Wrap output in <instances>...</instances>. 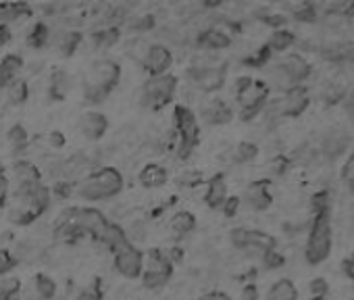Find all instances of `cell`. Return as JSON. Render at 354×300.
Instances as JSON below:
<instances>
[{"instance_id":"1","label":"cell","mask_w":354,"mask_h":300,"mask_svg":"<svg viewBox=\"0 0 354 300\" xmlns=\"http://www.w3.org/2000/svg\"><path fill=\"white\" fill-rule=\"evenodd\" d=\"M309 75L311 65L300 54H290L269 71V82L281 92H290L292 88L300 86Z\"/></svg>"},{"instance_id":"2","label":"cell","mask_w":354,"mask_h":300,"mask_svg":"<svg viewBox=\"0 0 354 300\" xmlns=\"http://www.w3.org/2000/svg\"><path fill=\"white\" fill-rule=\"evenodd\" d=\"M121 78V69L113 61H96L90 69V75L86 80V98L90 103H102L107 94L117 86Z\"/></svg>"},{"instance_id":"3","label":"cell","mask_w":354,"mask_h":300,"mask_svg":"<svg viewBox=\"0 0 354 300\" xmlns=\"http://www.w3.org/2000/svg\"><path fill=\"white\" fill-rule=\"evenodd\" d=\"M123 188V178L117 169L113 167H104L96 173H92L90 178H86L78 190V194L84 200H104V198H113L115 194H119Z\"/></svg>"},{"instance_id":"4","label":"cell","mask_w":354,"mask_h":300,"mask_svg":"<svg viewBox=\"0 0 354 300\" xmlns=\"http://www.w3.org/2000/svg\"><path fill=\"white\" fill-rule=\"evenodd\" d=\"M331 253V223H329V208L317 213L313 230L307 242V261L311 265L323 263Z\"/></svg>"},{"instance_id":"5","label":"cell","mask_w":354,"mask_h":300,"mask_svg":"<svg viewBox=\"0 0 354 300\" xmlns=\"http://www.w3.org/2000/svg\"><path fill=\"white\" fill-rule=\"evenodd\" d=\"M175 88H177V80L173 78V75H167V73L157 75V78H153L144 86L142 103H144L146 107H163L173 98Z\"/></svg>"},{"instance_id":"6","label":"cell","mask_w":354,"mask_h":300,"mask_svg":"<svg viewBox=\"0 0 354 300\" xmlns=\"http://www.w3.org/2000/svg\"><path fill=\"white\" fill-rule=\"evenodd\" d=\"M175 117H177V125H179V133H181L179 153H181V157H188L190 150L198 142V123H196L194 113L188 107H177L175 109Z\"/></svg>"},{"instance_id":"7","label":"cell","mask_w":354,"mask_h":300,"mask_svg":"<svg viewBox=\"0 0 354 300\" xmlns=\"http://www.w3.org/2000/svg\"><path fill=\"white\" fill-rule=\"evenodd\" d=\"M269 88L263 82H252L250 88H246L244 92L238 94V100L242 105V119L250 121L256 113H261L265 100H267Z\"/></svg>"},{"instance_id":"8","label":"cell","mask_w":354,"mask_h":300,"mask_svg":"<svg viewBox=\"0 0 354 300\" xmlns=\"http://www.w3.org/2000/svg\"><path fill=\"white\" fill-rule=\"evenodd\" d=\"M232 242L236 248H242V250H271L275 248V240L263 232H256V230H246V228H238L232 232Z\"/></svg>"},{"instance_id":"9","label":"cell","mask_w":354,"mask_h":300,"mask_svg":"<svg viewBox=\"0 0 354 300\" xmlns=\"http://www.w3.org/2000/svg\"><path fill=\"white\" fill-rule=\"evenodd\" d=\"M115 267L121 275L133 279V277L142 275V269H144V257H142L131 244H127L115 253Z\"/></svg>"},{"instance_id":"10","label":"cell","mask_w":354,"mask_h":300,"mask_svg":"<svg viewBox=\"0 0 354 300\" xmlns=\"http://www.w3.org/2000/svg\"><path fill=\"white\" fill-rule=\"evenodd\" d=\"M192 78L196 86L204 92H215L225 82V69L223 67H194Z\"/></svg>"},{"instance_id":"11","label":"cell","mask_w":354,"mask_h":300,"mask_svg":"<svg viewBox=\"0 0 354 300\" xmlns=\"http://www.w3.org/2000/svg\"><path fill=\"white\" fill-rule=\"evenodd\" d=\"M171 52L167 46L163 44H153L144 56V67L148 69V73L153 75V78H157V75H163L169 67H171Z\"/></svg>"},{"instance_id":"12","label":"cell","mask_w":354,"mask_h":300,"mask_svg":"<svg viewBox=\"0 0 354 300\" xmlns=\"http://www.w3.org/2000/svg\"><path fill=\"white\" fill-rule=\"evenodd\" d=\"M309 107V96H307V88L296 86L290 92H286V98L279 100V115H290V117H298L305 109Z\"/></svg>"},{"instance_id":"13","label":"cell","mask_w":354,"mask_h":300,"mask_svg":"<svg viewBox=\"0 0 354 300\" xmlns=\"http://www.w3.org/2000/svg\"><path fill=\"white\" fill-rule=\"evenodd\" d=\"M80 129L86 138L90 140H98L104 131H107V117L100 113H86L80 119Z\"/></svg>"},{"instance_id":"14","label":"cell","mask_w":354,"mask_h":300,"mask_svg":"<svg viewBox=\"0 0 354 300\" xmlns=\"http://www.w3.org/2000/svg\"><path fill=\"white\" fill-rule=\"evenodd\" d=\"M204 200L212 208L223 206V202L228 200V186H225V178L223 175H215L208 182V190H206Z\"/></svg>"},{"instance_id":"15","label":"cell","mask_w":354,"mask_h":300,"mask_svg":"<svg viewBox=\"0 0 354 300\" xmlns=\"http://www.w3.org/2000/svg\"><path fill=\"white\" fill-rule=\"evenodd\" d=\"M246 202L254 211H265L271 204V194L267 190V182H254L246 190Z\"/></svg>"},{"instance_id":"16","label":"cell","mask_w":354,"mask_h":300,"mask_svg":"<svg viewBox=\"0 0 354 300\" xmlns=\"http://www.w3.org/2000/svg\"><path fill=\"white\" fill-rule=\"evenodd\" d=\"M348 142H350V136H348L346 131L329 133V136L323 140V153H325V157H327V159L340 157V155L344 153V150H346Z\"/></svg>"},{"instance_id":"17","label":"cell","mask_w":354,"mask_h":300,"mask_svg":"<svg viewBox=\"0 0 354 300\" xmlns=\"http://www.w3.org/2000/svg\"><path fill=\"white\" fill-rule=\"evenodd\" d=\"M202 115H204V119L208 123H228V121H232V109L223 100H210L204 107Z\"/></svg>"},{"instance_id":"18","label":"cell","mask_w":354,"mask_h":300,"mask_svg":"<svg viewBox=\"0 0 354 300\" xmlns=\"http://www.w3.org/2000/svg\"><path fill=\"white\" fill-rule=\"evenodd\" d=\"M265 300H298V290L290 279H279L271 286Z\"/></svg>"},{"instance_id":"19","label":"cell","mask_w":354,"mask_h":300,"mask_svg":"<svg viewBox=\"0 0 354 300\" xmlns=\"http://www.w3.org/2000/svg\"><path fill=\"white\" fill-rule=\"evenodd\" d=\"M198 44H202L204 48L221 50V48H228L232 44V38L221 30H206L204 34H200Z\"/></svg>"},{"instance_id":"20","label":"cell","mask_w":354,"mask_h":300,"mask_svg":"<svg viewBox=\"0 0 354 300\" xmlns=\"http://www.w3.org/2000/svg\"><path fill=\"white\" fill-rule=\"evenodd\" d=\"M167 169L161 165H148L144 167V171L140 173V182L144 184L146 188H159L167 182Z\"/></svg>"},{"instance_id":"21","label":"cell","mask_w":354,"mask_h":300,"mask_svg":"<svg viewBox=\"0 0 354 300\" xmlns=\"http://www.w3.org/2000/svg\"><path fill=\"white\" fill-rule=\"evenodd\" d=\"M194 228H196V219H194L192 213L181 211V213H177V215L171 219V230H173L177 236H186V234H190Z\"/></svg>"},{"instance_id":"22","label":"cell","mask_w":354,"mask_h":300,"mask_svg":"<svg viewBox=\"0 0 354 300\" xmlns=\"http://www.w3.org/2000/svg\"><path fill=\"white\" fill-rule=\"evenodd\" d=\"M292 44H294V34L292 32H288V30H277L271 36L267 48L269 50H275V52H283V50H288Z\"/></svg>"},{"instance_id":"23","label":"cell","mask_w":354,"mask_h":300,"mask_svg":"<svg viewBox=\"0 0 354 300\" xmlns=\"http://www.w3.org/2000/svg\"><path fill=\"white\" fill-rule=\"evenodd\" d=\"M36 292H38V298H42V300H50V298L54 296V292H56V283H54V279H52V277H48V275H44V273H40V275L36 277Z\"/></svg>"},{"instance_id":"24","label":"cell","mask_w":354,"mask_h":300,"mask_svg":"<svg viewBox=\"0 0 354 300\" xmlns=\"http://www.w3.org/2000/svg\"><path fill=\"white\" fill-rule=\"evenodd\" d=\"M50 84H52V94H54L56 98H63V96L71 90V78H69V75H67L65 71H56V73L52 75Z\"/></svg>"},{"instance_id":"25","label":"cell","mask_w":354,"mask_h":300,"mask_svg":"<svg viewBox=\"0 0 354 300\" xmlns=\"http://www.w3.org/2000/svg\"><path fill=\"white\" fill-rule=\"evenodd\" d=\"M21 65H23V61L17 54H7L3 61H0V71H3L7 82H11L15 78V73L21 69Z\"/></svg>"},{"instance_id":"26","label":"cell","mask_w":354,"mask_h":300,"mask_svg":"<svg viewBox=\"0 0 354 300\" xmlns=\"http://www.w3.org/2000/svg\"><path fill=\"white\" fill-rule=\"evenodd\" d=\"M256 153H258V148H256L254 144L242 142V144H238L236 150H234V161H236V163H248V161H252V159L256 157Z\"/></svg>"},{"instance_id":"27","label":"cell","mask_w":354,"mask_h":300,"mask_svg":"<svg viewBox=\"0 0 354 300\" xmlns=\"http://www.w3.org/2000/svg\"><path fill=\"white\" fill-rule=\"evenodd\" d=\"M82 42V36L76 32H67L60 36L58 40V48L63 50V54H74V50L78 48V44Z\"/></svg>"},{"instance_id":"28","label":"cell","mask_w":354,"mask_h":300,"mask_svg":"<svg viewBox=\"0 0 354 300\" xmlns=\"http://www.w3.org/2000/svg\"><path fill=\"white\" fill-rule=\"evenodd\" d=\"M119 40V30L117 28H107L98 34H94V42L98 46H113Z\"/></svg>"},{"instance_id":"29","label":"cell","mask_w":354,"mask_h":300,"mask_svg":"<svg viewBox=\"0 0 354 300\" xmlns=\"http://www.w3.org/2000/svg\"><path fill=\"white\" fill-rule=\"evenodd\" d=\"M27 98V84L25 82H13L9 86V100L15 105H21Z\"/></svg>"},{"instance_id":"30","label":"cell","mask_w":354,"mask_h":300,"mask_svg":"<svg viewBox=\"0 0 354 300\" xmlns=\"http://www.w3.org/2000/svg\"><path fill=\"white\" fill-rule=\"evenodd\" d=\"M263 263H265L267 269H277V267L283 265V257L275 248H271V250H265L263 253Z\"/></svg>"},{"instance_id":"31","label":"cell","mask_w":354,"mask_h":300,"mask_svg":"<svg viewBox=\"0 0 354 300\" xmlns=\"http://www.w3.org/2000/svg\"><path fill=\"white\" fill-rule=\"evenodd\" d=\"M9 140H11V144H13L15 148H23L25 142H27V133H25V129H23L21 125H15V127L9 131Z\"/></svg>"},{"instance_id":"32","label":"cell","mask_w":354,"mask_h":300,"mask_svg":"<svg viewBox=\"0 0 354 300\" xmlns=\"http://www.w3.org/2000/svg\"><path fill=\"white\" fill-rule=\"evenodd\" d=\"M48 28L44 25V23H38L36 25V30H34V34H32V44L34 46H42V44H46L48 42Z\"/></svg>"},{"instance_id":"33","label":"cell","mask_w":354,"mask_h":300,"mask_svg":"<svg viewBox=\"0 0 354 300\" xmlns=\"http://www.w3.org/2000/svg\"><path fill=\"white\" fill-rule=\"evenodd\" d=\"M309 288H311V294H315V296H317L315 300H321V298L327 294V281H325V279H321V277L313 279V281L309 283Z\"/></svg>"},{"instance_id":"34","label":"cell","mask_w":354,"mask_h":300,"mask_svg":"<svg viewBox=\"0 0 354 300\" xmlns=\"http://www.w3.org/2000/svg\"><path fill=\"white\" fill-rule=\"evenodd\" d=\"M342 180H344L350 188H354V153H352V157L346 161V165H344V169H342Z\"/></svg>"},{"instance_id":"35","label":"cell","mask_w":354,"mask_h":300,"mask_svg":"<svg viewBox=\"0 0 354 300\" xmlns=\"http://www.w3.org/2000/svg\"><path fill=\"white\" fill-rule=\"evenodd\" d=\"M294 17L300 21H313L315 19V7L311 5H300L298 9H294Z\"/></svg>"},{"instance_id":"36","label":"cell","mask_w":354,"mask_h":300,"mask_svg":"<svg viewBox=\"0 0 354 300\" xmlns=\"http://www.w3.org/2000/svg\"><path fill=\"white\" fill-rule=\"evenodd\" d=\"M200 180H202V173H198V171H186V173L179 178V184H181V186H188V188H194V186L200 184Z\"/></svg>"},{"instance_id":"37","label":"cell","mask_w":354,"mask_h":300,"mask_svg":"<svg viewBox=\"0 0 354 300\" xmlns=\"http://www.w3.org/2000/svg\"><path fill=\"white\" fill-rule=\"evenodd\" d=\"M313 206H315V211H317V213L327 211V208H329V194H327V192H319V194H315V196H313Z\"/></svg>"},{"instance_id":"38","label":"cell","mask_w":354,"mask_h":300,"mask_svg":"<svg viewBox=\"0 0 354 300\" xmlns=\"http://www.w3.org/2000/svg\"><path fill=\"white\" fill-rule=\"evenodd\" d=\"M13 265H15V261L11 259V255H9L7 250H0V273L9 271Z\"/></svg>"},{"instance_id":"39","label":"cell","mask_w":354,"mask_h":300,"mask_svg":"<svg viewBox=\"0 0 354 300\" xmlns=\"http://www.w3.org/2000/svg\"><path fill=\"white\" fill-rule=\"evenodd\" d=\"M155 25V19L153 17H140L135 23H131V28L135 30V32H142V30H151Z\"/></svg>"},{"instance_id":"40","label":"cell","mask_w":354,"mask_h":300,"mask_svg":"<svg viewBox=\"0 0 354 300\" xmlns=\"http://www.w3.org/2000/svg\"><path fill=\"white\" fill-rule=\"evenodd\" d=\"M238 206H240V198H228L225 202H223V211H225V215L228 217H232V215H236V211H238Z\"/></svg>"},{"instance_id":"41","label":"cell","mask_w":354,"mask_h":300,"mask_svg":"<svg viewBox=\"0 0 354 300\" xmlns=\"http://www.w3.org/2000/svg\"><path fill=\"white\" fill-rule=\"evenodd\" d=\"M78 300H100V292H98V288H86L80 292Z\"/></svg>"},{"instance_id":"42","label":"cell","mask_w":354,"mask_h":300,"mask_svg":"<svg viewBox=\"0 0 354 300\" xmlns=\"http://www.w3.org/2000/svg\"><path fill=\"white\" fill-rule=\"evenodd\" d=\"M256 296H258V290L254 283H248L242 292V300H256Z\"/></svg>"},{"instance_id":"43","label":"cell","mask_w":354,"mask_h":300,"mask_svg":"<svg viewBox=\"0 0 354 300\" xmlns=\"http://www.w3.org/2000/svg\"><path fill=\"white\" fill-rule=\"evenodd\" d=\"M5 196H7V178H5L3 167H0V204L5 202Z\"/></svg>"},{"instance_id":"44","label":"cell","mask_w":354,"mask_h":300,"mask_svg":"<svg viewBox=\"0 0 354 300\" xmlns=\"http://www.w3.org/2000/svg\"><path fill=\"white\" fill-rule=\"evenodd\" d=\"M200 300H232V298L228 294H223V292H208Z\"/></svg>"},{"instance_id":"45","label":"cell","mask_w":354,"mask_h":300,"mask_svg":"<svg viewBox=\"0 0 354 300\" xmlns=\"http://www.w3.org/2000/svg\"><path fill=\"white\" fill-rule=\"evenodd\" d=\"M342 267H344V271H346L350 277H354V255H352L348 261H344V263H342Z\"/></svg>"},{"instance_id":"46","label":"cell","mask_w":354,"mask_h":300,"mask_svg":"<svg viewBox=\"0 0 354 300\" xmlns=\"http://www.w3.org/2000/svg\"><path fill=\"white\" fill-rule=\"evenodd\" d=\"M63 133H58V131H54L52 136H50V144H54V146H63Z\"/></svg>"},{"instance_id":"47","label":"cell","mask_w":354,"mask_h":300,"mask_svg":"<svg viewBox=\"0 0 354 300\" xmlns=\"http://www.w3.org/2000/svg\"><path fill=\"white\" fill-rule=\"evenodd\" d=\"M346 109H348V113H350V115H354V90H352V92H350V96H348Z\"/></svg>"},{"instance_id":"48","label":"cell","mask_w":354,"mask_h":300,"mask_svg":"<svg viewBox=\"0 0 354 300\" xmlns=\"http://www.w3.org/2000/svg\"><path fill=\"white\" fill-rule=\"evenodd\" d=\"M9 40V30L3 25V28H0V42H7Z\"/></svg>"},{"instance_id":"49","label":"cell","mask_w":354,"mask_h":300,"mask_svg":"<svg viewBox=\"0 0 354 300\" xmlns=\"http://www.w3.org/2000/svg\"><path fill=\"white\" fill-rule=\"evenodd\" d=\"M348 56H350V58H352V61H354V50H352V52H350V54H348Z\"/></svg>"}]
</instances>
